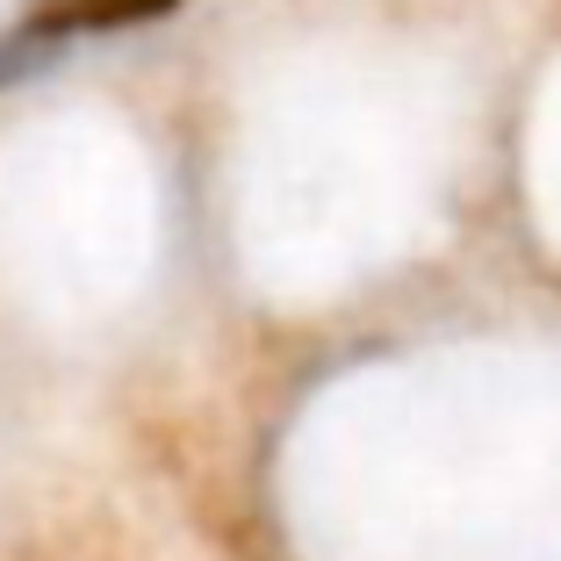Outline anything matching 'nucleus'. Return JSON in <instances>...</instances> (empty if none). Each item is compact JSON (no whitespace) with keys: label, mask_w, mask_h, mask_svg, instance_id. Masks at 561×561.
I'll return each instance as SVG.
<instances>
[{"label":"nucleus","mask_w":561,"mask_h":561,"mask_svg":"<svg viewBox=\"0 0 561 561\" xmlns=\"http://www.w3.org/2000/svg\"><path fill=\"white\" fill-rule=\"evenodd\" d=\"M181 0H58L44 8L36 30L44 36H72V30H123V22H151V15H173Z\"/></svg>","instance_id":"nucleus-1"}]
</instances>
